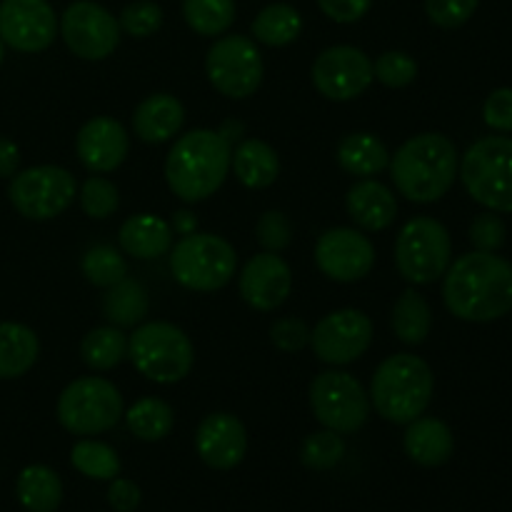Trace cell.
<instances>
[{
  "mask_svg": "<svg viewBox=\"0 0 512 512\" xmlns=\"http://www.w3.org/2000/svg\"><path fill=\"white\" fill-rule=\"evenodd\" d=\"M238 253L225 238L213 233L183 235L170 248V270L183 288L195 293H213L233 280Z\"/></svg>",
  "mask_w": 512,
  "mask_h": 512,
  "instance_id": "cell-7",
  "label": "cell"
},
{
  "mask_svg": "<svg viewBox=\"0 0 512 512\" xmlns=\"http://www.w3.org/2000/svg\"><path fill=\"white\" fill-rule=\"evenodd\" d=\"M338 163L355 178H373L390 165V153L373 133H350L338 143Z\"/></svg>",
  "mask_w": 512,
  "mask_h": 512,
  "instance_id": "cell-26",
  "label": "cell"
},
{
  "mask_svg": "<svg viewBox=\"0 0 512 512\" xmlns=\"http://www.w3.org/2000/svg\"><path fill=\"white\" fill-rule=\"evenodd\" d=\"M405 453L420 468H440L453 458L455 438L453 430L438 418H415L405 430Z\"/></svg>",
  "mask_w": 512,
  "mask_h": 512,
  "instance_id": "cell-23",
  "label": "cell"
},
{
  "mask_svg": "<svg viewBox=\"0 0 512 512\" xmlns=\"http://www.w3.org/2000/svg\"><path fill=\"white\" fill-rule=\"evenodd\" d=\"M433 328V310L418 290H405L393 308V330L405 345H420Z\"/></svg>",
  "mask_w": 512,
  "mask_h": 512,
  "instance_id": "cell-32",
  "label": "cell"
},
{
  "mask_svg": "<svg viewBox=\"0 0 512 512\" xmlns=\"http://www.w3.org/2000/svg\"><path fill=\"white\" fill-rule=\"evenodd\" d=\"M128 358L143 378L173 385L188 378L195 363V348L188 335L173 323H145L128 338Z\"/></svg>",
  "mask_w": 512,
  "mask_h": 512,
  "instance_id": "cell-5",
  "label": "cell"
},
{
  "mask_svg": "<svg viewBox=\"0 0 512 512\" xmlns=\"http://www.w3.org/2000/svg\"><path fill=\"white\" fill-rule=\"evenodd\" d=\"M433 390L435 375L423 358L395 353L375 370L370 383V403L388 423L408 425L428 410Z\"/></svg>",
  "mask_w": 512,
  "mask_h": 512,
  "instance_id": "cell-4",
  "label": "cell"
},
{
  "mask_svg": "<svg viewBox=\"0 0 512 512\" xmlns=\"http://www.w3.org/2000/svg\"><path fill=\"white\" fill-rule=\"evenodd\" d=\"M310 408L323 428L350 435L368 423L373 403L355 375L345 370H325L310 383Z\"/></svg>",
  "mask_w": 512,
  "mask_h": 512,
  "instance_id": "cell-10",
  "label": "cell"
},
{
  "mask_svg": "<svg viewBox=\"0 0 512 512\" xmlns=\"http://www.w3.org/2000/svg\"><path fill=\"white\" fill-rule=\"evenodd\" d=\"M458 175L475 203L493 213H512V138L488 135L465 150Z\"/></svg>",
  "mask_w": 512,
  "mask_h": 512,
  "instance_id": "cell-6",
  "label": "cell"
},
{
  "mask_svg": "<svg viewBox=\"0 0 512 512\" xmlns=\"http://www.w3.org/2000/svg\"><path fill=\"white\" fill-rule=\"evenodd\" d=\"M373 343V323L363 310L343 308L325 315L310 330V345L318 360L328 365H350L368 353Z\"/></svg>",
  "mask_w": 512,
  "mask_h": 512,
  "instance_id": "cell-14",
  "label": "cell"
},
{
  "mask_svg": "<svg viewBox=\"0 0 512 512\" xmlns=\"http://www.w3.org/2000/svg\"><path fill=\"white\" fill-rule=\"evenodd\" d=\"M478 3L480 0H425V13L438 28L455 30L473 18Z\"/></svg>",
  "mask_w": 512,
  "mask_h": 512,
  "instance_id": "cell-42",
  "label": "cell"
},
{
  "mask_svg": "<svg viewBox=\"0 0 512 512\" xmlns=\"http://www.w3.org/2000/svg\"><path fill=\"white\" fill-rule=\"evenodd\" d=\"M183 18L203 38H218L235 23V0H183Z\"/></svg>",
  "mask_w": 512,
  "mask_h": 512,
  "instance_id": "cell-34",
  "label": "cell"
},
{
  "mask_svg": "<svg viewBox=\"0 0 512 512\" xmlns=\"http://www.w3.org/2000/svg\"><path fill=\"white\" fill-rule=\"evenodd\" d=\"M445 308L465 323H493L512 310V263L498 253L460 255L443 275Z\"/></svg>",
  "mask_w": 512,
  "mask_h": 512,
  "instance_id": "cell-1",
  "label": "cell"
},
{
  "mask_svg": "<svg viewBox=\"0 0 512 512\" xmlns=\"http://www.w3.org/2000/svg\"><path fill=\"white\" fill-rule=\"evenodd\" d=\"M128 430L138 440L145 443H158L168 438L175 425V413L165 400L160 398H140L123 413Z\"/></svg>",
  "mask_w": 512,
  "mask_h": 512,
  "instance_id": "cell-31",
  "label": "cell"
},
{
  "mask_svg": "<svg viewBox=\"0 0 512 512\" xmlns=\"http://www.w3.org/2000/svg\"><path fill=\"white\" fill-rule=\"evenodd\" d=\"M195 450L213 470H233L248 453L245 425L233 413H210L195 430Z\"/></svg>",
  "mask_w": 512,
  "mask_h": 512,
  "instance_id": "cell-19",
  "label": "cell"
},
{
  "mask_svg": "<svg viewBox=\"0 0 512 512\" xmlns=\"http://www.w3.org/2000/svg\"><path fill=\"white\" fill-rule=\"evenodd\" d=\"M218 135L225 140V143H230V145L240 143V140H243V135H245V123H243V120H235V118L223 120V125L218 128Z\"/></svg>",
  "mask_w": 512,
  "mask_h": 512,
  "instance_id": "cell-50",
  "label": "cell"
},
{
  "mask_svg": "<svg viewBox=\"0 0 512 512\" xmlns=\"http://www.w3.org/2000/svg\"><path fill=\"white\" fill-rule=\"evenodd\" d=\"M185 123V108L175 95L153 93L135 108L133 130L143 143L160 145L180 133Z\"/></svg>",
  "mask_w": 512,
  "mask_h": 512,
  "instance_id": "cell-22",
  "label": "cell"
},
{
  "mask_svg": "<svg viewBox=\"0 0 512 512\" xmlns=\"http://www.w3.org/2000/svg\"><path fill=\"white\" fill-rule=\"evenodd\" d=\"M80 355H83V363L90 370L105 373V370H113L115 365L128 358V338L115 325L95 328L80 343Z\"/></svg>",
  "mask_w": 512,
  "mask_h": 512,
  "instance_id": "cell-33",
  "label": "cell"
},
{
  "mask_svg": "<svg viewBox=\"0 0 512 512\" xmlns=\"http://www.w3.org/2000/svg\"><path fill=\"white\" fill-rule=\"evenodd\" d=\"M150 310L148 290L138 280L123 278L120 283L110 285L103 298V315L115 328H135L145 320Z\"/></svg>",
  "mask_w": 512,
  "mask_h": 512,
  "instance_id": "cell-29",
  "label": "cell"
},
{
  "mask_svg": "<svg viewBox=\"0 0 512 512\" xmlns=\"http://www.w3.org/2000/svg\"><path fill=\"white\" fill-rule=\"evenodd\" d=\"M40 355V340L28 325L0 323V380L28 373Z\"/></svg>",
  "mask_w": 512,
  "mask_h": 512,
  "instance_id": "cell-28",
  "label": "cell"
},
{
  "mask_svg": "<svg viewBox=\"0 0 512 512\" xmlns=\"http://www.w3.org/2000/svg\"><path fill=\"white\" fill-rule=\"evenodd\" d=\"M85 280L95 288H110L128 278V263L113 245H93L85 250L83 263H80Z\"/></svg>",
  "mask_w": 512,
  "mask_h": 512,
  "instance_id": "cell-36",
  "label": "cell"
},
{
  "mask_svg": "<svg viewBox=\"0 0 512 512\" xmlns=\"http://www.w3.org/2000/svg\"><path fill=\"white\" fill-rule=\"evenodd\" d=\"M58 30L70 53L83 60H105L120 43L118 18L93 0L70 3L60 15Z\"/></svg>",
  "mask_w": 512,
  "mask_h": 512,
  "instance_id": "cell-13",
  "label": "cell"
},
{
  "mask_svg": "<svg viewBox=\"0 0 512 512\" xmlns=\"http://www.w3.org/2000/svg\"><path fill=\"white\" fill-rule=\"evenodd\" d=\"M130 138L123 125L108 115L88 120L75 138V153L85 170L93 175L113 173L128 158Z\"/></svg>",
  "mask_w": 512,
  "mask_h": 512,
  "instance_id": "cell-20",
  "label": "cell"
},
{
  "mask_svg": "<svg viewBox=\"0 0 512 512\" xmlns=\"http://www.w3.org/2000/svg\"><path fill=\"white\" fill-rule=\"evenodd\" d=\"M255 238L263 245L265 253H283L293 243V225L288 215L280 210H268L255 223Z\"/></svg>",
  "mask_w": 512,
  "mask_h": 512,
  "instance_id": "cell-41",
  "label": "cell"
},
{
  "mask_svg": "<svg viewBox=\"0 0 512 512\" xmlns=\"http://www.w3.org/2000/svg\"><path fill=\"white\" fill-rule=\"evenodd\" d=\"M453 260L450 233L440 220L420 215L400 228L395 240V268L410 285H430L445 275Z\"/></svg>",
  "mask_w": 512,
  "mask_h": 512,
  "instance_id": "cell-8",
  "label": "cell"
},
{
  "mask_svg": "<svg viewBox=\"0 0 512 512\" xmlns=\"http://www.w3.org/2000/svg\"><path fill=\"white\" fill-rule=\"evenodd\" d=\"M205 73H208L210 85L225 98H250L263 83V55L255 40L245 35H220L208 50Z\"/></svg>",
  "mask_w": 512,
  "mask_h": 512,
  "instance_id": "cell-11",
  "label": "cell"
},
{
  "mask_svg": "<svg viewBox=\"0 0 512 512\" xmlns=\"http://www.w3.org/2000/svg\"><path fill=\"white\" fill-rule=\"evenodd\" d=\"M8 198L28 220L58 218L75 200V178L60 165H35L10 178Z\"/></svg>",
  "mask_w": 512,
  "mask_h": 512,
  "instance_id": "cell-12",
  "label": "cell"
},
{
  "mask_svg": "<svg viewBox=\"0 0 512 512\" xmlns=\"http://www.w3.org/2000/svg\"><path fill=\"white\" fill-rule=\"evenodd\" d=\"M233 145L218 130L198 128L180 135L165 160V180L183 203H200L220 190L230 173Z\"/></svg>",
  "mask_w": 512,
  "mask_h": 512,
  "instance_id": "cell-3",
  "label": "cell"
},
{
  "mask_svg": "<svg viewBox=\"0 0 512 512\" xmlns=\"http://www.w3.org/2000/svg\"><path fill=\"white\" fill-rule=\"evenodd\" d=\"M118 205V188H115V183H110L108 178H103V175H93V178L85 180L83 188H80V208H83V213L88 215V218H110V215L118 210Z\"/></svg>",
  "mask_w": 512,
  "mask_h": 512,
  "instance_id": "cell-38",
  "label": "cell"
},
{
  "mask_svg": "<svg viewBox=\"0 0 512 512\" xmlns=\"http://www.w3.org/2000/svg\"><path fill=\"white\" fill-rule=\"evenodd\" d=\"M373 73L388 88H408L418 78V63L413 55L403 53V50H388V53L378 55V60L373 63Z\"/></svg>",
  "mask_w": 512,
  "mask_h": 512,
  "instance_id": "cell-40",
  "label": "cell"
},
{
  "mask_svg": "<svg viewBox=\"0 0 512 512\" xmlns=\"http://www.w3.org/2000/svg\"><path fill=\"white\" fill-rule=\"evenodd\" d=\"M508 240V228H505V220L498 213L488 210V213H480L478 218L470 223V243L475 250H483V253H498L500 248Z\"/></svg>",
  "mask_w": 512,
  "mask_h": 512,
  "instance_id": "cell-43",
  "label": "cell"
},
{
  "mask_svg": "<svg viewBox=\"0 0 512 512\" xmlns=\"http://www.w3.org/2000/svg\"><path fill=\"white\" fill-rule=\"evenodd\" d=\"M170 228L178 235H190L198 230V218H195V213H190V210H175Z\"/></svg>",
  "mask_w": 512,
  "mask_h": 512,
  "instance_id": "cell-49",
  "label": "cell"
},
{
  "mask_svg": "<svg viewBox=\"0 0 512 512\" xmlns=\"http://www.w3.org/2000/svg\"><path fill=\"white\" fill-rule=\"evenodd\" d=\"M345 203H348V215L353 218V223L368 233H380L398 218V200H395L393 190L373 178L358 180L348 190Z\"/></svg>",
  "mask_w": 512,
  "mask_h": 512,
  "instance_id": "cell-21",
  "label": "cell"
},
{
  "mask_svg": "<svg viewBox=\"0 0 512 512\" xmlns=\"http://www.w3.org/2000/svg\"><path fill=\"white\" fill-rule=\"evenodd\" d=\"M58 35V18L48 0H3L0 40L18 53H43Z\"/></svg>",
  "mask_w": 512,
  "mask_h": 512,
  "instance_id": "cell-17",
  "label": "cell"
},
{
  "mask_svg": "<svg viewBox=\"0 0 512 512\" xmlns=\"http://www.w3.org/2000/svg\"><path fill=\"white\" fill-rule=\"evenodd\" d=\"M390 178L410 203H435L450 193L460 170V155L443 133H420L405 140L390 158Z\"/></svg>",
  "mask_w": 512,
  "mask_h": 512,
  "instance_id": "cell-2",
  "label": "cell"
},
{
  "mask_svg": "<svg viewBox=\"0 0 512 512\" xmlns=\"http://www.w3.org/2000/svg\"><path fill=\"white\" fill-rule=\"evenodd\" d=\"M483 118L495 133H512V88H498L485 98Z\"/></svg>",
  "mask_w": 512,
  "mask_h": 512,
  "instance_id": "cell-45",
  "label": "cell"
},
{
  "mask_svg": "<svg viewBox=\"0 0 512 512\" xmlns=\"http://www.w3.org/2000/svg\"><path fill=\"white\" fill-rule=\"evenodd\" d=\"M315 265L335 283H358L373 270L375 248L360 230L330 228L315 243Z\"/></svg>",
  "mask_w": 512,
  "mask_h": 512,
  "instance_id": "cell-16",
  "label": "cell"
},
{
  "mask_svg": "<svg viewBox=\"0 0 512 512\" xmlns=\"http://www.w3.org/2000/svg\"><path fill=\"white\" fill-rule=\"evenodd\" d=\"M140 488L128 478H113L108 485V505L115 512H135L140 508Z\"/></svg>",
  "mask_w": 512,
  "mask_h": 512,
  "instance_id": "cell-47",
  "label": "cell"
},
{
  "mask_svg": "<svg viewBox=\"0 0 512 512\" xmlns=\"http://www.w3.org/2000/svg\"><path fill=\"white\" fill-rule=\"evenodd\" d=\"M70 463L80 475L90 480H113L120 475V458L108 443L85 438L70 450Z\"/></svg>",
  "mask_w": 512,
  "mask_h": 512,
  "instance_id": "cell-35",
  "label": "cell"
},
{
  "mask_svg": "<svg viewBox=\"0 0 512 512\" xmlns=\"http://www.w3.org/2000/svg\"><path fill=\"white\" fill-rule=\"evenodd\" d=\"M120 248L138 260H153L170 253L173 248V228L168 220L153 213L130 215L118 233Z\"/></svg>",
  "mask_w": 512,
  "mask_h": 512,
  "instance_id": "cell-24",
  "label": "cell"
},
{
  "mask_svg": "<svg viewBox=\"0 0 512 512\" xmlns=\"http://www.w3.org/2000/svg\"><path fill=\"white\" fill-rule=\"evenodd\" d=\"M123 395L110 380L85 375L73 380L58 398V420L73 435L108 433L123 418Z\"/></svg>",
  "mask_w": 512,
  "mask_h": 512,
  "instance_id": "cell-9",
  "label": "cell"
},
{
  "mask_svg": "<svg viewBox=\"0 0 512 512\" xmlns=\"http://www.w3.org/2000/svg\"><path fill=\"white\" fill-rule=\"evenodd\" d=\"M345 458V440L335 430H318L310 433L300 445V460L308 470H333Z\"/></svg>",
  "mask_w": 512,
  "mask_h": 512,
  "instance_id": "cell-37",
  "label": "cell"
},
{
  "mask_svg": "<svg viewBox=\"0 0 512 512\" xmlns=\"http://www.w3.org/2000/svg\"><path fill=\"white\" fill-rule=\"evenodd\" d=\"M230 168L235 170V178L250 190H263L278 180L280 175V160L278 153L270 148L265 140L248 138L240 140L235 148L233 158H230Z\"/></svg>",
  "mask_w": 512,
  "mask_h": 512,
  "instance_id": "cell-25",
  "label": "cell"
},
{
  "mask_svg": "<svg viewBox=\"0 0 512 512\" xmlns=\"http://www.w3.org/2000/svg\"><path fill=\"white\" fill-rule=\"evenodd\" d=\"M373 78V60L355 45H333L323 50L313 63L315 90L335 103L363 95Z\"/></svg>",
  "mask_w": 512,
  "mask_h": 512,
  "instance_id": "cell-15",
  "label": "cell"
},
{
  "mask_svg": "<svg viewBox=\"0 0 512 512\" xmlns=\"http://www.w3.org/2000/svg\"><path fill=\"white\" fill-rule=\"evenodd\" d=\"M238 288L250 308L273 313L293 290V270L278 253L253 255L240 273Z\"/></svg>",
  "mask_w": 512,
  "mask_h": 512,
  "instance_id": "cell-18",
  "label": "cell"
},
{
  "mask_svg": "<svg viewBox=\"0 0 512 512\" xmlns=\"http://www.w3.org/2000/svg\"><path fill=\"white\" fill-rule=\"evenodd\" d=\"M20 168V148L10 138L0 135V178H13Z\"/></svg>",
  "mask_w": 512,
  "mask_h": 512,
  "instance_id": "cell-48",
  "label": "cell"
},
{
  "mask_svg": "<svg viewBox=\"0 0 512 512\" xmlns=\"http://www.w3.org/2000/svg\"><path fill=\"white\" fill-rule=\"evenodd\" d=\"M3 58H5V43L0 40V65H3Z\"/></svg>",
  "mask_w": 512,
  "mask_h": 512,
  "instance_id": "cell-51",
  "label": "cell"
},
{
  "mask_svg": "<svg viewBox=\"0 0 512 512\" xmlns=\"http://www.w3.org/2000/svg\"><path fill=\"white\" fill-rule=\"evenodd\" d=\"M270 340L283 353H300L310 345V328L300 318H280L270 325Z\"/></svg>",
  "mask_w": 512,
  "mask_h": 512,
  "instance_id": "cell-44",
  "label": "cell"
},
{
  "mask_svg": "<svg viewBox=\"0 0 512 512\" xmlns=\"http://www.w3.org/2000/svg\"><path fill=\"white\" fill-rule=\"evenodd\" d=\"M163 18V8L155 0H135V3L125 5L118 23L120 30H125L133 38H150L160 30Z\"/></svg>",
  "mask_w": 512,
  "mask_h": 512,
  "instance_id": "cell-39",
  "label": "cell"
},
{
  "mask_svg": "<svg viewBox=\"0 0 512 512\" xmlns=\"http://www.w3.org/2000/svg\"><path fill=\"white\" fill-rule=\"evenodd\" d=\"M320 10L335 23H358L363 15H368L373 0H318Z\"/></svg>",
  "mask_w": 512,
  "mask_h": 512,
  "instance_id": "cell-46",
  "label": "cell"
},
{
  "mask_svg": "<svg viewBox=\"0 0 512 512\" xmlns=\"http://www.w3.org/2000/svg\"><path fill=\"white\" fill-rule=\"evenodd\" d=\"M250 30L258 43L270 45V48H285L303 33V15L288 3H270L255 15Z\"/></svg>",
  "mask_w": 512,
  "mask_h": 512,
  "instance_id": "cell-30",
  "label": "cell"
},
{
  "mask_svg": "<svg viewBox=\"0 0 512 512\" xmlns=\"http://www.w3.org/2000/svg\"><path fill=\"white\" fill-rule=\"evenodd\" d=\"M15 495L28 512H55L63 503V480L48 465H28L15 480Z\"/></svg>",
  "mask_w": 512,
  "mask_h": 512,
  "instance_id": "cell-27",
  "label": "cell"
}]
</instances>
